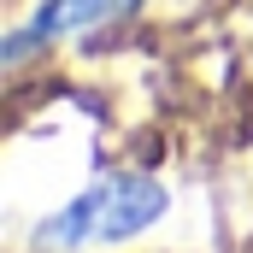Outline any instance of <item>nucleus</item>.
<instances>
[{
    "mask_svg": "<svg viewBox=\"0 0 253 253\" xmlns=\"http://www.w3.org/2000/svg\"><path fill=\"white\" fill-rule=\"evenodd\" d=\"M171 212V194L147 171H106L88 189H77L59 212H47L36 224V248L42 253H94V248H124L135 236H147L159 218Z\"/></svg>",
    "mask_w": 253,
    "mask_h": 253,
    "instance_id": "1",
    "label": "nucleus"
},
{
    "mask_svg": "<svg viewBox=\"0 0 253 253\" xmlns=\"http://www.w3.org/2000/svg\"><path fill=\"white\" fill-rule=\"evenodd\" d=\"M147 0H36V12H30V36L42 42V47H53L65 36H88V30H106V24H118L129 12H141Z\"/></svg>",
    "mask_w": 253,
    "mask_h": 253,
    "instance_id": "2",
    "label": "nucleus"
}]
</instances>
